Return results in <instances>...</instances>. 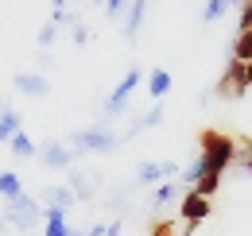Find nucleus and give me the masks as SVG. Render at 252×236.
<instances>
[{
    "mask_svg": "<svg viewBox=\"0 0 252 236\" xmlns=\"http://www.w3.org/2000/svg\"><path fill=\"white\" fill-rule=\"evenodd\" d=\"M237 31H252V0L241 4V24H237Z\"/></svg>",
    "mask_w": 252,
    "mask_h": 236,
    "instance_id": "nucleus-25",
    "label": "nucleus"
},
{
    "mask_svg": "<svg viewBox=\"0 0 252 236\" xmlns=\"http://www.w3.org/2000/svg\"><path fill=\"white\" fill-rule=\"evenodd\" d=\"M94 4H105V0H94Z\"/></svg>",
    "mask_w": 252,
    "mask_h": 236,
    "instance_id": "nucleus-31",
    "label": "nucleus"
},
{
    "mask_svg": "<svg viewBox=\"0 0 252 236\" xmlns=\"http://www.w3.org/2000/svg\"><path fill=\"white\" fill-rule=\"evenodd\" d=\"M8 148H12V155H16V159H32V155H35V144H32V136H28V132H16Z\"/></svg>",
    "mask_w": 252,
    "mask_h": 236,
    "instance_id": "nucleus-16",
    "label": "nucleus"
},
{
    "mask_svg": "<svg viewBox=\"0 0 252 236\" xmlns=\"http://www.w3.org/2000/svg\"><path fill=\"white\" fill-rule=\"evenodd\" d=\"M16 132H24V128H20V113H16V109L0 113V144H12Z\"/></svg>",
    "mask_w": 252,
    "mask_h": 236,
    "instance_id": "nucleus-15",
    "label": "nucleus"
},
{
    "mask_svg": "<svg viewBox=\"0 0 252 236\" xmlns=\"http://www.w3.org/2000/svg\"><path fill=\"white\" fill-rule=\"evenodd\" d=\"M4 221H8V229L32 233L35 225L43 221V206H39V198H32V194H20V198L4 202Z\"/></svg>",
    "mask_w": 252,
    "mask_h": 236,
    "instance_id": "nucleus-4",
    "label": "nucleus"
},
{
    "mask_svg": "<svg viewBox=\"0 0 252 236\" xmlns=\"http://www.w3.org/2000/svg\"><path fill=\"white\" fill-rule=\"evenodd\" d=\"M117 144H121V136L113 132V124H101V120H97V124H90V128H78V132L70 136V148L78 151V155H82V151L105 155V151H113Z\"/></svg>",
    "mask_w": 252,
    "mask_h": 236,
    "instance_id": "nucleus-3",
    "label": "nucleus"
},
{
    "mask_svg": "<svg viewBox=\"0 0 252 236\" xmlns=\"http://www.w3.org/2000/svg\"><path fill=\"white\" fill-rule=\"evenodd\" d=\"M233 59L237 62H249L252 59V31H241L237 43H233Z\"/></svg>",
    "mask_w": 252,
    "mask_h": 236,
    "instance_id": "nucleus-18",
    "label": "nucleus"
},
{
    "mask_svg": "<svg viewBox=\"0 0 252 236\" xmlns=\"http://www.w3.org/2000/svg\"><path fill=\"white\" fill-rule=\"evenodd\" d=\"M55 39H59V24H55V20H47V24H43V28H39V47H43V51H47V47H51V43H55Z\"/></svg>",
    "mask_w": 252,
    "mask_h": 236,
    "instance_id": "nucleus-22",
    "label": "nucleus"
},
{
    "mask_svg": "<svg viewBox=\"0 0 252 236\" xmlns=\"http://www.w3.org/2000/svg\"><path fill=\"white\" fill-rule=\"evenodd\" d=\"M74 159H78V151L70 144H59V140H51V144L39 148V163L47 171H74Z\"/></svg>",
    "mask_w": 252,
    "mask_h": 236,
    "instance_id": "nucleus-5",
    "label": "nucleus"
},
{
    "mask_svg": "<svg viewBox=\"0 0 252 236\" xmlns=\"http://www.w3.org/2000/svg\"><path fill=\"white\" fill-rule=\"evenodd\" d=\"M8 109H12V105H8V97H0V113H8Z\"/></svg>",
    "mask_w": 252,
    "mask_h": 236,
    "instance_id": "nucleus-28",
    "label": "nucleus"
},
{
    "mask_svg": "<svg viewBox=\"0 0 252 236\" xmlns=\"http://www.w3.org/2000/svg\"><path fill=\"white\" fill-rule=\"evenodd\" d=\"M175 175H179V167L171 159H163V163H144L136 171V182L140 186H159V182H167V178H175Z\"/></svg>",
    "mask_w": 252,
    "mask_h": 236,
    "instance_id": "nucleus-8",
    "label": "nucleus"
},
{
    "mask_svg": "<svg viewBox=\"0 0 252 236\" xmlns=\"http://www.w3.org/2000/svg\"><path fill=\"white\" fill-rule=\"evenodd\" d=\"M245 86H252V59L245 62Z\"/></svg>",
    "mask_w": 252,
    "mask_h": 236,
    "instance_id": "nucleus-27",
    "label": "nucleus"
},
{
    "mask_svg": "<svg viewBox=\"0 0 252 236\" xmlns=\"http://www.w3.org/2000/svg\"><path fill=\"white\" fill-rule=\"evenodd\" d=\"M74 4H82V0H74Z\"/></svg>",
    "mask_w": 252,
    "mask_h": 236,
    "instance_id": "nucleus-32",
    "label": "nucleus"
},
{
    "mask_svg": "<svg viewBox=\"0 0 252 236\" xmlns=\"http://www.w3.org/2000/svg\"><path fill=\"white\" fill-rule=\"evenodd\" d=\"M51 20H55V24H66V20H70V0H51Z\"/></svg>",
    "mask_w": 252,
    "mask_h": 236,
    "instance_id": "nucleus-23",
    "label": "nucleus"
},
{
    "mask_svg": "<svg viewBox=\"0 0 252 236\" xmlns=\"http://www.w3.org/2000/svg\"><path fill=\"white\" fill-rule=\"evenodd\" d=\"M245 167H249V171H252V155H249V159H245Z\"/></svg>",
    "mask_w": 252,
    "mask_h": 236,
    "instance_id": "nucleus-30",
    "label": "nucleus"
},
{
    "mask_svg": "<svg viewBox=\"0 0 252 236\" xmlns=\"http://www.w3.org/2000/svg\"><path fill=\"white\" fill-rule=\"evenodd\" d=\"M218 186H221V175H202V178H198V186H194V194L210 198V194H218Z\"/></svg>",
    "mask_w": 252,
    "mask_h": 236,
    "instance_id": "nucleus-20",
    "label": "nucleus"
},
{
    "mask_svg": "<svg viewBox=\"0 0 252 236\" xmlns=\"http://www.w3.org/2000/svg\"><path fill=\"white\" fill-rule=\"evenodd\" d=\"M12 86L20 89L24 97H47V93H51V82H47V74H39V70H20V74L12 78Z\"/></svg>",
    "mask_w": 252,
    "mask_h": 236,
    "instance_id": "nucleus-6",
    "label": "nucleus"
},
{
    "mask_svg": "<svg viewBox=\"0 0 252 236\" xmlns=\"http://www.w3.org/2000/svg\"><path fill=\"white\" fill-rule=\"evenodd\" d=\"M0 233H8V221H4V213H0Z\"/></svg>",
    "mask_w": 252,
    "mask_h": 236,
    "instance_id": "nucleus-29",
    "label": "nucleus"
},
{
    "mask_svg": "<svg viewBox=\"0 0 252 236\" xmlns=\"http://www.w3.org/2000/svg\"><path fill=\"white\" fill-rule=\"evenodd\" d=\"M74 202H78V198L70 194V186H47V190L39 194V206H47V209H66V213H70Z\"/></svg>",
    "mask_w": 252,
    "mask_h": 236,
    "instance_id": "nucleus-9",
    "label": "nucleus"
},
{
    "mask_svg": "<svg viewBox=\"0 0 252 236\" xmlns=\"http://www.w3.org/2000/svg\"><path fill=\"white\" fill-rule=\"evenodd\" d=\"M144 12H148V0H132L125 12V39L132 43L136 35H140V24H144Z\"/></svg>",
    "mask_w": 252,
    "mask_h": 236,
    "instance_id": "nucleus-11",
    "label": "nucleus"
},
{
    "mask_svg": "<svg viewBox=\"0 0 252 236\" xmlns=\"http://www.w3.org/2000/svg\"><path fill=\"white\" fill-rule=\"evenodd\" d=\"M175 194H179V186H175V182H159L156 190H152V206L163 209L167 202H171V198H175Z\"/></svg>",
    "mask_w": 252,
    "mask_h": 236,
    "instance_id": "nucleus-17",
    "label": "nucleus"
},
{
    "mask_svg": "<svg viewBox=\"0 0 252 236\" xmlns=\"http://www.w3.org/2000/svg\"><path fill=\"white\" fill-rule=\"evenodd\" d=\"M167 89H171V74H167L163 66H152V70H148V97L159 105V101L167 97Z\"/></svg>",
    "mask_w": 252,
    "mask_h": 236,
    "instance_id": "nucleus-10",
    "label": "nucleus"
},
{
    "mask_svg": "<svg viewBox=\"0 0 252 236\" xmlns=\"http://www.w3.org/2000/svg\"><path fill=\"white\" fill-rule=\"evenodd\" d=\"M159 120H163V105H152V109H148V113H144V117H140V120H132V124H128L125 140H132V136H140L144 128H156Z\"/></svg>",
    "mask_w": 252,
    "mask_h": 236,
    "instance_id": "nucleus-12",
    "label": "nucleus"
},
{
    "mask_svg": "<svg viewBox=\"0 0 252 236\" xmlns=\"http://www.w3.org/2000/svg\"><path fill=\"white\" fill-rule=\"evenodd\" d=\"M66 186H70V194L82 198V202L94 198V182H90V175H82V171H70V182H66Z\"/></svg>",
    "mask_w": 252,
    "mask_h": 236,
    "instance_id": "nucleus-13",
    "label": "nucleus"
},
{
    "mask_svg": "<svg viewBox=\"0 0 252 236\" xmlns=\"http://www.w3.org/2000/svg\"><path fill=\"white\" fill-rule=\"evenodd\" d=\"M70 39L82 47V43H90V24H82L78 16H70Z\"/></svg>",
    "mask_w": 252,
    "mask_h": 236,
    "instance_id": "nucleus-21",
    "label": "nucleus"
},
{
    "mask_svg": "<svg viewBox=\"0 0 252 236\" xmlns=\"http://www.w3.org/2000/svg\"><path fill=\"white\" fill-rule=\"evenodd\" d=\"M20 194H24L20 175H16V171H0V198H4V202H12V198H20Z\"/></svg>",
    "mask_w": 252,
    "mask_h": 236,
    "instance_id": "nucleus-14",
    "label": "nucleus"
},
{
    "mask_svg": "<svg viewBox=\"0 0 252 236\" xmlns=\"http://www.w3.org/2000/svg\"><path fill=\"white\" fill-rule=\"evenodd\" d=\"M225 12H229V0H210V4L202 8V24H218Z\"/></svg>",
    "mask_w": 252,
    "mask_h": 236,
    "instance_id": "nucleus-19",
    "label": "nucleus"
},
{
    "mask_svg": "<svg viewBox=\"0 0 252 236\" xmlns=\"http://www.w3.org/2000/svg\"><path fill=\"white\" fill-rule=\"evenodd\" d=\"M202 175H225V167L237 159V144L225 132H202Z\"/></svg>",
    "mask_w": 252,
    "mask_h": 236,
    "instance_id": "nucleus-1",
    "label": "nucleus"
},
{
    "mask_svg": "<svg viewBox=\"0 0 252 236\" xmlns=\"http://www.w3.org/2000/svg\"><path fill=\"white\" fill-rule=\"evenodd\" d=\"M179 213H183V221L194 229V225H202V221L210 217V198H202V194L187 190V194H183V206H179Z\"/></svg>",
    "mask_w": 252,
    "mask_h": 236,
    "instance_id": "nucleus-7",
    "label": "nucleus"
},
{
    "mask_svg": "<svg viewBox=\"0 0 252 236\" xmlns=\"http://www.w3.org/2000/svg\"><path fill=\"white\" fill-rule=\"evenodd\" d=\"M113 236H121V233H113Z\"/></svg>",
    "mask_w": 252,
    "mask_h": 236,
    "instance_id": "nucleus-33",
    "label": "nucleus"
},
{
    "mask_svg": "<svg viewBox=\"0 0 252 236\" xmlns=\"http://www.w3.org/2000/svg\"><path fill=\"white\" fill-rule=\"evenodd\" d=\"M152 236H175V229H171V225H167V221H159L156 229H152Z\"/></svg>",
    "mask_w": 252,
    "mask_h": 236,
    "instance_id": "nucleus-26",
    "label": "nucleus"
},
{
    "mask_svg": "<svg viewBox=\"0 0 252 236\" xmlns=\"http://www.w3.org/2000/svg\"><path fill=\"white\" fill-rule=\"evenodd\" d=\"M140 82H144V70H140V66H128L125 78L117 82V89H113V93L105 97V105H101V124H113V120L125 113L128 101H132V93L140 89Z\"/></svg>",
    "mask_w": 252,
    "mask_h": 236,
    "instance_id": "nucleus-2",
    "label": "nucleus"
},
{
    "mask_svg": "<svg viewBox=\"0 0 252 236\" xmlns=\"http://www.w3.org/2000/svg\"><path fill=\"white\" fill-rule=\"evenodd\" d=\"M128 4H132V0H105V16H109V20H121L128 12Z\"/></svg>",
    "mask_w": 252,
    "mask_h": 236,
    "instance_id": "nucleus-24",
    "label": "nucleus"
}]
</instances>
